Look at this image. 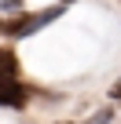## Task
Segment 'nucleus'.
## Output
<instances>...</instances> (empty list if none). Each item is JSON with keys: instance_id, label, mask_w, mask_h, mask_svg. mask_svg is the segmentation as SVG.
I'll return each instance as SVG.
<instances>
[{"instance_id": "6", "label": "nucleus", "mask_w": 121, "mask_h": 124, "mask_svg": "<svg viewBox=\"0 0 121 124\" xmlns=\"http://www.w3.org/2000/svg\"><path fill=\"white\" fill-rule=\"evenodd\" d=\"M110 99H121V80H117V84L110 88Z\"/></svg>"}, {"instance_id": "1", "label": "nucleus", "mask_w": 121, "mask_h": 124, "mask_svg": "<svg viewBox=\"0 0 121 124\" xmlns=\"http://www.w3.org/2000/svg\"><path fill=\"white\" fill-rule=\"evenodd\" d=\"M66 11V4H59V8H48V11H37V15H26L22 22H8L4 26V33L8 37H29V33H37V29H44V26H51L59 15Z\"/></svg>"}, {"instance_id": "5", "label": "nucleus", "mask_w": 121, "mask_h": 124, "mask_svg": "<svg viewBox=\"0 0 121 124\" xmlns=\"http://www.w3.org/2000/svg\"><path fill=\"white\" fill-rule=\"evenodd\" d=\"M0 8H4V11H19V8H22V0H0Z\"/></svg>"}, {"instance_id": "4", "label": "nucleus", "mask_w": 121, "mask_h": 124, "mask_svg": "<svg viewBox=\"0 0 121 124\" xmlns=\"http://www.w3.org/2000/svg\"><path fill=\"white\" fill-rule=\"evenodd\" d=\"M84 124H110V109H99V113H92Z\"/></svg>"}, {"instance_id": "7", "label": "nucleus", "mask_w": 121, "mask_h": 124, "mask_svg": "<svg viewBox=\"0 0 121 124\" xmlns=\"http://www.w3.org/2000/svg\"><path fill=\"white\" fill-rule=\"evenodd\" d=\"M0 29H4V26H0Z\"/></svg>"}, {"instance_id": "2", "label": "nucleus", "mask_w": 121, "mask_h": 124, "mask_svg": "<svg viewBox=\"0 0 121 124\" xmlns=\"http://www.w3.org/2000/svg\"><path fill=\"white\" fill-rule=\"evenodd\" d=\"M26 99H29V88L19 84V77H15V80H0V106H8V109H22Z\"/></svg>"}, {"instance_id": "3", "label": "nucleus", "mask_w": 121, "mask_h": 124, "mask_svg": "<svg viewBox=\"0 0 121 124\" xmlns=\"http://www.w3.org/2000/svg\"><path fill=\"white\" fill-rule=\"evenodd\" d=\"M19 77V58L11 47H0V80H15Z\"/></svg>"}]
</instances>
